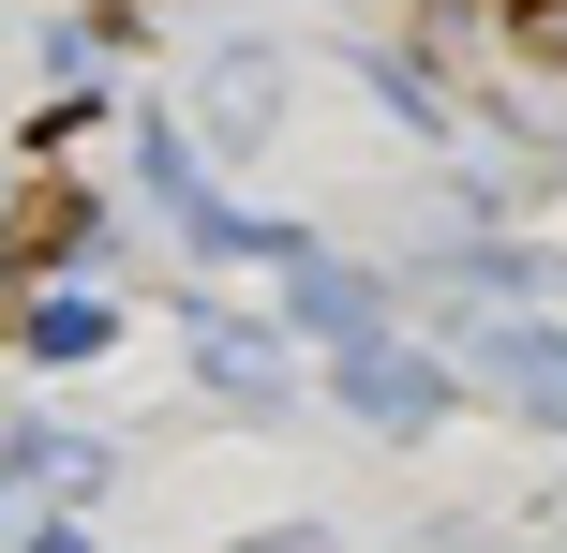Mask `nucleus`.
I'll list each match as a JSON object with an SVG mask.
<instances>
[{"label":"nucleus","mask_w":567,"mask_h":553,"mask_svg":"<svg viewBox=\"0 0 567 553\" xmlns=\"http://www.w3.org/2000/svg\"><path fill=\"white\" fill-rule=\"evenodd\" d=\"M343 419H373V434H433V419H449V375H433L419 345H389V329H359V345H343Z\"/></svg>","instance_id":"obj_1"},{"label":"nucleus","mask_w":567,"mask_h":553,"mask_svg":"<svg viewBox=\"0 0 567 553\" xmlns=\"http://www.w3.org/2000/svg\"><path fill=\"white\" fill-rule=\"evenodd\" d=\"M478 375L508 389L523 419H567V329H538V315H478Z\"/></svg>","instance_id":"obj_2"},{"label":"nucleus","mask_w":567,"mask_h":553,"mask_svg":"<svg viewBox=\"0 0 567 553\" xmlns=\"http://www.w3.org/2000/svg\"><path fill=\"white\" fill-rule=\"evenodd\" d=\"M195 359H209V389H225V404H284V359L255 345V329H225V315H209V345H195Z\"/></svg>","instance_id":"obj_3"},{"label":"nucleus","mask_w":567,"mask_h":553,"mask_svg":"<svg viewBox=\"0 0 567 553\" xmlns=\"http://www.w3.org/2000/svg\"><path fill=\"white\" fill-rule=\"evenodd\" d=\"M16 329H30V359H105V329H120V315H105V299H30Z\"/></svg>","instance_id":"obj_4"},{"label":"nucleus","mask_w":567,"mask_h":553,"mask_svg":"<svg viewBox=\"0 0 567 553\" xmlns=\"http://www.w3.org/2000/svg\"><path fill=\"white\" fill-rule=\"evenodd\" d=\"M299 315L329 329V345H359V329H373V285H359V269H299Z\"/></svg>","instance_id":"obj_5"},{"label":"nucleus","mask_w":567,"mask_h":553,"mask_svg":"<svg viewBox=\"0 0 567 553\" xmlns=\"http://www.w3.org/2000/svg\"><path fill=\"white\" fill-rule=\"evenodd\" d=\"M508 45L523 60H567V0H508Z\"/></svg>","instance_id":"obj_6"},{"label":"nucleus","mask_w":567,"mask_h":553,"mask_svg":"<svg viewBox=\"0 0 567 553\" xmlns=\"http://www.w3.org/2000/svg\"><path fill=\"white\" fill-rule=\"evenodd\" d=\"M30 553H90V539H75V524H30Z\"/></svg>","instance_id":"obj_7"}]
</instances>
